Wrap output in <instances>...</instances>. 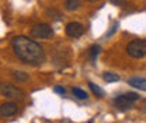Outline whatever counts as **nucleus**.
<instances>
[{
    "label": "nucleus",
    "mask_w": 146,
    "mask_h": 123,
    "mask_svg": "<svg viewBox=\"0 0 146 123\" xmlns=\"http://www.w3.org/2000/svg\"><path fill=\"white\" fill-rule=\"evenodd\" d=\"M72 92H73V95L77 98V99H87L89 98V95H87V92L84 91V89H82V88H79V87H74L72 89Z\"/></svg>",
    "instance_id": "f8f14e48"
},
{
    "label": "nucleus",
    "mask_w": 146,
    "mask_h": 123,
    "mask_svg": "<svg viewBox=\"0 0 146 123\" xmlns=\"http://www.w3.org/2000/svg\"><path fill=\"white\" fill-rule=\"evenodd\" d=\"M89 1H97V0H89Z\"/></svg>",
    "instance_id": "a211bd4d"
},
{
    "label": "nucleus",
    "mask_w": 146,
    "mask_h": 123,
    "mask_svg": "<svg viewBox=\"0 0 146 123\" xmlns=\"http://www.w3.org/2000/svg\"><path fill=\"white\" fill-rule=\"evenodd\" d=\"M103 78H104V81H107V83H114V81H118V80H119V76H118L117 73H112V71H106V73L103 74Z\"/></svg>",
    "instance_id": "9b49d317"
},
{
    "label": "nucleus",
    "mask_w": 146,
    "mask_h": 123,
    "mask_svg": "<svg viewBox=\"0 0 146 123\" xmlns=\"http://www.w3.org/2000/svg\"><path fill=\"white\" fill-rule=\"evenodd\" d=\"M18 112V106L16 102H4L0 105V116L3 118H10L14 116Z\"/></svg>",
    "instance_id": "0eeeda50"
},
{
    "label": "nucleus",
    "mask_w": 146,
    "mask_h": 123,
    "mask_svg": "<svg viewBox=\"0 0 146 123\" xmlns=\"http://www.w3.org/2000/svg\"><path fill=\"white\" fill-rule=\"evenodd\" d=\"M98 53H100V46H98V45H91L90 48H89L87 56L90 57V60L93 62V63H96V59H97Z\"/></svg>",
    "instance_id": "9d476101"
},
{
    "label": "nucleus",
    "mask_w": 146,
    "mask_h": 123,
    "mask_svg": "<svg viewBox=\"0 0 146 123\" xmlns=\"http://www.w3.org/2000/svg\"><path fill=\"white\" fill-rule=\"evenodd\" d=\"M128 84L136 89L146 91V77H131L128 80Z\"/></svg>",
    "instance_id": "6e6552de"
},
{
    "label": "nucleus",
    "mask_w": 146,
    "mask_h": 123,
    "mask_svg": "<svg viewBox=\"0 0 146 123\" xmlns=\"http://www.w3.org/2000/svg\"><path fill=\"white\" fill-rule=\"evenodd\" d=\"M46 16H48V18H51L52 21H59L60 17H62V14L59 11H56L55 9H48L46 10Z\"/></svg>",
    "instance_id": "4468645a"
},
{
    "label": "nucleus",
    "mask_w": 146,
    "mask_h": 123,
    "mask_svg": "<svg viewBox=\"0 0 146 123\" xmlns=\"http://www.w3.org/2000/svg\"><path fill=\"white\" fill-rule=\"evenodd\" d=\"M0 95L10 98V99H16V101L25 99V92L21 88H18L14 84H10V83H4V81L0 83Z\"/></svg>",
    "instance_id": "f03ea898"
},
{
    "label": "nucleus",
    "mask_w": 146,
    "mask_h": 123,
    "mask_svg": "<svg viewBox=\"0 0 146 123\" xmlns=\"http://www.w3.org/2000/svg\"><path fill=\"white\" fill-rule=\"evenodd\" d=\"M82 6V0H65V7L68 11H76Z\"/></svg>",
    "instance_id": "1a4fd4ad"
},
{
    "label": "nucleus",
    "mask_w": 146,
    "mask_h": 123,
    "mask_svg": "<svg viewBox=\"0 0 146 123\" xmlns=\"http://www.w3.org/2000/svg\"><path fill=\"white\" fill-rule=\"evenodd\" d=\"M127 53L133 59H141L146 56V41L133 39L127 45Z\"/></svg>",
    "instance_id": "20e7f679"
},
{
    "label": "nucleus",
    "mask_w": 146,
    "mask_h": 123,
    "mask_svg": "<svg viewBox=\"0 0 146 123\" xmlns=\"http://www.w3.org/2000/svg\"><path fill=\"white\" fill-rule=\"evenodd\" d=\"M30 34L33 38H36V39H49L54 36V30L48 24H36L31 28Z\"/></svg>",
    "instance_id": "39448f33"
},
{
    "label": "nucleus",
    "mask_w": 146,
    "mask_h": 123,
    "mask_svg": "<svg viewBox=\"0 0 146 123\" xmlns=\"http://www.w3.org/2000/svg\"><path fill=\"white\" fill-rule=\"evenodd\" d=\"M11 46L18 59L30 66H41L45 62V51L34 39L17 35L11 39Z\"/></svg>",
    "instance_id": "f257e3e1"
},
{
    "label": "nucleus",
    "mask_w": 146,
    "mask_h": 123,
    "mask_svg": "<svg viewBox=\"0 0 146 123\" xmlns=\"http://www.w3.org/2000/svg\"><path fill=\"white\" fill-rule=\"evenodd\" d=\"M11 76H13V78L14 80H17V81H27L28 80V74L25 73V71H11Z\"/></svg>",
    "instance_id": "ddd939ff"
},
{
    "label": "nucleus",
    "mask_w": 146,
    "mask_h": 123,
    "mask_svg": "<svg viewBox=\"0 0 146 123\" xmlns=\"http://www.w3.org/2000/svg\"><path fill=\"white\" fill-rule=\"evenodd\" d=\"M89 87H90V89H91V92L93 94H96L98 98H101V97H104V91L101 89V88L98 87V86H96L94 83H89Z\"/></svg>",
    "instance_id": "2eb2a0df"
},
{
    "label": "nucleus",
    "mask_w": 146,
    "mask_h": 123,
    "mask_svg": "<svg viewBox=\"0 0 146 123\" xmlns=\"http://www.w3.org/2000/svg\"><path fill=\"white\" fill-rule=\"evenodd\" d=\"M112 4H117V6H119V4H124L127 0H110Z\"/></svg>",
    "instance_id": "f3484780"
},
{
    "label": "nucleus",
    "mask_w": 146,
    "mask_h": 123,
    "mask_svg": "<svg viewBox=\"0 0 146 123\" xmlns=\"http://www.w3.org/2000/svg\"><path fill=\"white\" fill-rule=\"evenodd\" d=\"M141 98V95H138L136 92H127L122 95H118L114 98V105L119 111H127L133 105V102H136Z\"/></svg>",
    "instance_id": "7ed1b4c3"
},
{
    "label": "nucleus",
    "mask_w": 146,
    "mask_h": 123,
    "mask_svg": "<svg viewBox=\"0 0 146 123\" xmlns=\"http://www.w3.org/2000/svg\"><path fill=\"white\" fill-rule=\"evenodd\" d=\"M145 111H146V106H145Z\"/></svg>",
    "instance_id": "6ab92c4d"
},
{
    "label": "nucleus",
    "mask_w": 146,
    "mask_h": 123,
    "mask_svg": "<svg viewBox=\"0 0 146 123\" xmlns=\"http://www.w3.org/2000/svg\"><path fill=\"white\" fill-rule=\"evenodd\" d=\"M54 91H55V92H58V94H60V95H63V94L66 92V89H65V88L59 87V86H56V87L54 88Z\"/></svg>",
    "instance_id": "dca6fc26"
},
{
    "label": "nucleus",
    "mask_w": 146,
    "mask_h": 123,
    "mask_svg": "<svg viewBox=\"0 0 146 123\" xmlns=\"http://www.w3.org/2000/svg\"><path fill=\"white\" fill-rule=\"evenodd\" d=\"M65 30H66V35L70 36V38H80L84 34V27L80 22H76V21L69 22Z\"/></svg>",
    "instance_id": "423d86ee"
}]
</instances>
